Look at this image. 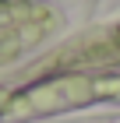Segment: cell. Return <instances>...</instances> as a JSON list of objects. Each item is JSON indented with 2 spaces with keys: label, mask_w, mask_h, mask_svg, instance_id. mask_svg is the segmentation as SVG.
Masks as SVG:
<instances>
[{
  "label": "cell",
  "mask_w": 120,
  "mask_h": 123,
  "mask_svg": "<svg viewBox=\"0 0 120 123\" xmlns=\"http://www.w3.org/2000/svg\"><path fill=\"white\" fill-rule=\"evenodd\" d=\"M102 123H120V116H117V120H102Z\"/></svg>",
  "instance_id": "6da1fadb"
}]
</instances>
